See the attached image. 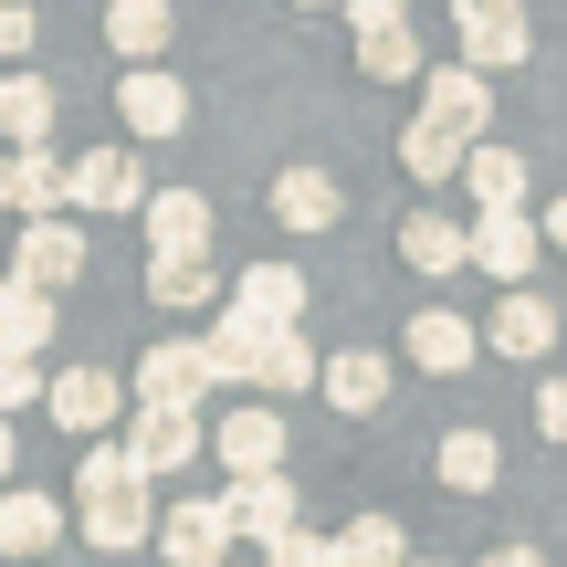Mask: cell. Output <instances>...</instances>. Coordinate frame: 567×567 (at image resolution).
I'll return each instance as SVG.
<instances>
[{
	"label": "cell",
	"instance_id": "cell-42",
	"mask_svg": "<svg viewBox=\"0 0 567 567\" xmlns=\"http://www.w3.org/2000/svg\"><path fill=\"white\" fill-rule=\"evenodd\" d=\"M0 210H11V158H0Z\"/></svg>",
	"mask_w": 567,
	"mask_h": 567
},
{
	"label": "cell",
	"instance_id": "cell-6",
	"mask_svg": "<svg viewBox=\"0 0 567 567\" xmlns=\"http://www.w3.org/2000/svg\"><path fill=\"white\" fill-rule=\"evenodd\" d=\"M63 210H147V179L126 147H84L74 168H63Z\"/></svg>",
	"mask_w": 567,
	"mask_h": 567
},
{
	"label": "cell",
	"instance_id": "cell-34",
	"mask_svg": "<svg viewBox=\"0 0 567 567\" xmlns=\"http://www.w3.org/2000/svg\"><path fill=\"white\" fill-rule=\"evenodd\" d=\"M42 389H53V379H42V358H21V347H0V421H11L21 400H42Z\"/></svg>",
	"mask_w": 567,
	"mask_h": 567
},
{
	"label": "cell",
	"instance_id": "cell-8",
	"mask_svg": "<svg viewBox=\"0 0 567 567\" xmlns=\"http://www.w3.org/2000/svg\"><path fill=\"white\" fill-rule=\"evenodd\" d=\"M116 116H126V137H179V126H189V84L158 74V63H126Z\"/></svg>",
	"mask_w": 567,
	"mask_h": 567
},
{
	"label": "cell",
	"instance_id": "cell-2",
	"mask_svg": "<svg viewBox=\"0 0 567 567\" xmlns=\"http://www.w3.org/2000/svg\"><path fill=\"white\" fill-rule=\"evenodd\" d=\"M452 21H463V63L473 74H515V63L536 53L526 42V0H452Z\"/></svg>",
	"mask_w": 567,
	"mask_h": 567
},
{
	"label": "cell",
	"instance_id": "cell-15",
	"mask_svg": "<svg viewBox=\"0 0 567 567\" xmlns=\"http://www.w3.org/2000/svg\"><path fill=\"white\" fill-rule=\"evenodd\" d=\"M421 116L452 126V137H473V126L494 116V74H473V63H431V74H421Z\"/></svg>",
	"mask_w": 567,
	"mask_h": 567
},
{
	"label": "cell",
	"instance_id": "cell-37",
	"mask_svg": "<svg viewBox=\"0 0 567 567\" xmlns=\"http://www.w3.org/2000/svg\"><path fill=\"white\" fill-rule=\"evenodd\" d=\"M536 431H547V442H567V379L536 389Z\"/></svg>",
	"mask_w": 567,
	"mask_h": 567
},
{
	"label": "cell",
	"instance_id": "cell-9",
	"mask_svg": "<svg viewBox=\"0 0 567 567\" xmlns=\"http://www.w3.org/2000/svg\"><path fill=\"white\" fill-rule=\"evenodd\" d=\"M536 252H547V231H536L526 210H473V264H484L494 284H505V295L536 274Z\"/></svg>",
	"mask_w": 567,
	"mask_h": 567
},
{
	"label": "cell",
	"instance_id": "cell-31",
	"mask_svg": "<svg viewBox=\"0 0 567 567\" xmlns=\"http://www.w3.org/2000/svg\"><path fill=\"white\" fill-rule=\"evenodd\" d=\"M337 567H410V536H400V515H358V526L337 536Z\"/></svg>",
	"mask_w": 567,
	"mask_h": 567
},
{
	"label": "cell",
	"instance_id": "cell-7",
	"mask_svg": "<svg viewBox=\"0 0 567 567\" xmlns=\"http://www.w3.org/2000/svg\"><path fill=\"white\" fill-rule=\"evenodd\" d=\"M221 515H231V547H274V536H295V526H305L284 473H243V484L221 494Z\"/></svg>",
	"mask_w": 567,
	"mask_h": 567
},
{
	"label": "cell",
	"instance_id": "cell-36",
	"mask_svg": "<svg viewBox=\"0 0 567 567\" xmlns=\"http://www.w3.org/2000/svg\"><path fill=\"white\" fill-rule=\"evenodd\" d=\"M264 567H337V536H274V547H264Z\"/></svg>",
	"mask_w": 567,
	"mask_h": 567
},
{
	"label": "cell",
	"instance_id": "cell-24",
	"mask_svg": "<svg viewBox=\"0 0 567 567\" xmlns=\"http://www.w3.org/2000/svg\"><path fill=\"white\" fill-rule=\"evenodd\" d=\"M431 473H442L452 494H494V473H505V452H494V431H452V442L431 452Z\"/></svg>",
	"mask_w": 567,
	"mask_h": 567
},
{
	"label": "cell",
	"instance_id": "cell-18",
	"mask_svg": "<svg viewBox=\"0 0 567 567\" xmlns=\"http://www.w3.org/2000/svg\"><path fill=\"white\" fill-rule=\"evenodd\" d=\"M400 264H410V274H431V284H442V274H463V264H473V221L410 210V221H400Z\"/></svg>",
	"mask_w": 567,
	"mask_h": 567
},
{
	"label": "cell",
	"instance_id": "cell-16",
	"mask_svg": "<svg viewBox=\"0 0 567 567\" xmlns=\"http://www.w3.org/2000/svg\"><path fill=\"white\" fill-rule=\"evenodd\" d=\"M494 358H547L557 347V305L536 295V284H515V295H494V326H484Z\"/></svg>",
	"mask_w": 567,
	"mask_h": 567
},
{
	"label": "cell",
	"instance_id": "cell-44",
	"mask_svg": "<svg viewBox=\"0 0 567 567\" xmlns=\"http://www.w3.org/2000/svg\"><path fill=\"white\" fill-rule=\"evenodd\" d=\"M410 567H442V557H410Z\"/></svg>",
	"mask_w": 567,
	"mask_h": 567
},
{
	"label": "cell",
	"instance_id": "cell-12",
	"mask_svg": "<svg viewBox=\"0 0 567 567\" xmlns=\"http://www.w3.org/2000/svg\"><path fill=\"white\" fill-rule=\"evenodd\" d=\"M210 452L231 463V484H243V473H284V410L274 400H243L221 431H210Z\"/></svg>",
	"mask_w": 567,
	"mask_h": 567
},
{
	"label": "cell",
	"instance_id": "cell-11",
	"mask_svg": "<svg viewBox=\"0 0 567 567\" xmlns=\"http://www.w3.org/2000/svg\"><path fill=\"white\" fill-rule=\"evenodd\" d=\"M200 389H210L200 347H189V337H168V347H147V358H137V379H126V400H137V410H189Z\"/></svg>",
	"mask_w": 567,
	"mask_h": 567
},
{
	"label": "cell",
	"instance_id": "cell-25",
	"mask_svg": "<svg viewBox=\"0 0 567 567\" xmlns=\"http://www.w3.org/2000/svg\"><path fill=\"white\" fill-rule=\"evenodd\" d=\"M11 210L63 221V158H53V147H11Z\"/></svg>",
	"mask_w": 567,
	"mask_h": 567
},
{
	"label": "cell",
	"instance_id": "cell-1",
	"mask_svg": "<svg viewBox=\"0 0 567 567\" xmlns=\"http://www.w3.org/2000/svg\"><path fill=\"white\" fill-rule=\"evenodd\" d=\"M74 515H84V547H105V557H126V547L158 536V515H147V473H137V452H126V442H84Z\"/></svg>",
	"mask_w": 567,
	"mask_h": 567
},
{
	"label": "cell",
	"instance_id": "cell-10",
	"mask_svg": "<svg viewBox=\"0 0 567 567\" xmlns=\"http://www.w3.org/2000/svg\"><path fill=\"white\" fill-rule=\"evenodd\" d=\"M42 410H53L74 442H105V421L126 410V379H105V368H63V379L42 389Z\"/></svg>",
	"mask_w": 567,
	"mask_h": 567
},
{
	"label": "cell",
	"instance_id": "cell-39",
	"mask_svg": "<svg viewBox=\"0 0 567 567\" xmlns=\"http://www.w3.org/2000/svg\"><path fill=\"white\" fill-rule=\"evenodd\" d=\"M484 567H547V557H536V547H494Z\"/></svg>",
	"mask_w": 567,
	"mask_h": 567
},
{
	"label": "cell",
	"instance_id": "cell-19",
	"mask_svg": "<svg viewBox=\"0 0 567 567\" xmlns=\"http://www.w3.org/2000/svg\"><path fill=\"white\" fill-rule=\"evenodd\" d=\"M274 221L284 231H337L347 221V189L326 179V168H284V179H274Z\"/></svg>",
	"mask_w": 567,
	"mask_h": 567
},
{
	"label": "cell",
	"instance_id": "cell-3",
	"mask_svg": "<svg viewBox=\"0 0 567 567\" xmlns=\"http://www.w3.org/2000/svg\"><path fill=\"white\" fill-rule=\"evenodd\" d=\"M147 264H210V200L200 189H147Z\"/></svg>",
	"mask_w": 567,
	"mask_h": 567
},
{
	"label": "cell",
	"instance_id": "cell-35",
	"mask_svg": "<svg viewBox=\"0 0 567 567\" xmlns=\"http://www.w3.org/2000/svg\"><path fill=\"white\" fill-rule=\"evenodd\" d=\"M32 42H42L32 0H0V74H11V63H32Z\"/></svg>",
	"mask_w": 567,
	"mask_h": 567
},
{
	"label": "cell",
	"instance_id": "cell-5",
	"mask_svg": "<svg viewBox=\"0 0 567 567\" xmlns=\"http://www.w3.org/2000/svg\"><path fill=\"white\" fill-rule=\"evenodd\" d=\"M126 452H137V473H147V484H168V473H189V463L210 452V431H200V410H137Z\"/></svg>",
	"mask_w": 567,
	"mask_h": 567
},
{
	"label": "cell",
	"instance_id": "cell-41",
	"mask_svg": "<svg viewBox=\"0 0 567 567\" xmlns=\"http://www.w3.org/2000/svg\"><path fill=\"white\" fill-rule=\"evenodd\" d=\"M547 243H557V252H567V200H557V210H547Z\"/></svg>",
	"mask_w": 567,
	"mask_h": 567
},
{
	"label": "cell",
	"instance_id": "cell-38",
	"mask_svg": "<svg viewBox=\"0 0 567 567\" xmlns=\"http://www.w3.org/2000/svg\"><path fill=\"white\" fill-rule=\"evenodd\" d=\"M347 21L358 32H389V21H410V0H347Z\"/></svg>",
	"mask_w": 567,
	"mask_h": 567
},
{
	"label": "cell",
	"instance_id": "cell-45",
	"mask_svg": "<svg viewBox=\"0 0 567 567\" xmlns=\"http://www.w3.org/2000/svg\"><path fill=\"white\" fill-rule=\"evenodd\" d=\"M221 567H231V557H221Z\"/></svg>",
	"mask_w": 567,
	"mask_h": 567
},
{
	"label": "cell",
	"instance_id": "cell-14",
	"mask_svg": "<svg viewBox=\"0 0 567 567\" xmlns=\"http://www.w3.org/2000/svg\"><path fill=\"white\" fill-rule=\"evenodd\" d=\"M295 316H305V274L295 264H252L231 284V326H252V337H284Z\"/></svg>",
	"mask_w": 567,
	"mask_h": 567
},
{
	"label": "cell",
	"instance_id": "cell-33",
	"mask_svg": "<svg viewBox=\"0 0 567 567\" xmlns=\"http://www.w3.org/2000/svg\"><path fill=\"white\" fill-rule=\"evenodd\" d=\"M316 368H326V358L295 337V326H284V337H264V400H284V389H316Z\"/></svg>",
	"mask_w": 567,
	"mask_h": 567
},
{
	"label": "cell",
	"instance_id": "cell-21",
	"mask_svg": "<svg viewBox=\"0 0 567 567\" xmlns=\"http://www.w3.org/2000/svg\"><path fill=\"white\" fill-rule=\"evenodd\" d=\"M0 126H11V147H53V84H42L32 63L0 74Z\"/></svg>",
	"mask_w": 567,
	"mask_h": 567
},
{
	"label": "cell",
	"instance_id": "cell-43",
	"mask_svg": "<svg viewBox=\"0 0 567 567\" xmlns=\"http://www.w3.org/2000/svg\"><path fill=\"white\" fill-rule=\"evenodd\" d=\"M305 11H347V0H305Z\"/></svg>",
	"mask_w": 567,
	"mask_h": 567
},
{
	"label": "cell",
	"instance_id": "cell-26",
	"mask_svg": "<svg viewBox=\"0 0 567 567\" xmlns=\"http://www.w3.org/2000/svg\"><path fill=\"white\" fill-rule=\"evenodd\" d=\"M463 158H473V137H452V126L410 116V137H400V168H410V179H463Z\"/></svg>",
	"mask_w": 567,
	"mask_h": 567
},
{
	"label": "cell",
	"instance_id": "cell-23",
	"mask_svg": "<svg viewBox=\"0 0 567 567\" xmlns=\"http://www.w3.org/2000/svg\"><path fill=\"white\" fill-rule=\"evenodd\" d=\"M316 389H326V400L347 410V421H368V410L389 400V358H368V347H347V358H326V368H316Z\"/></svg>",
	"mask_w": 567,
	"mask_h": 567
},
{
	"label": "cell",
	"instance_id": "cell-28",
	"mask_svg": "<svg viewBox=\"0 0 567 567\" xmlns=\"http://www.w3.org/2000/svg\"><path fill=\"white\" fill-rule=\"evenodd\" d=\"M105 42H116L126 63H158L168 53V0H116V11H105Z\"/></svg>",
	"mask_w": 567,
	"mask_h": 567
},
{
	"label": "cell",
	"instance_id": "cell-13",
	"mask_svg": "<svg viewBox=\"0 0 567 567\" xmlns=\"http://www.w3.org/2000/svg\"><path fill=\"white\" fill-rule=\"evenodd\" d=\"M74 274H84V231H74V221H21L11 284H32V295H63Z\"/></svg>",
	"mask_w": 567,
	"mask_h": 567
},
{
	"label": "cell",
	"instance_id": "cell-17",
	"mask_svg": "<svg viewBox=\"0 0 567 567\" xmlns=\"http://www.w3.org/2000/svg\"><path fill=\"white\" fill-rule=\"evenodd\" d=\"M410 368H431V379H463V368L473 358H484V337H473V326L463 316H442V305H421V316H410Z\"/></svg>",
	"mask_w": 567,
	"mask_h": 567
},
{
	"label": "cell",
	"instance_id": "cell-29",
	"mask_svg": "<svg viewBox=\"0 0 567 567\" xmlns=\"http://www.w3.org/2000/svg\"><path fill=\"white\" fill-rule=\"evenodd\" d=\"M358 74H368V84H410V74H431V63H421V32H410V21L358 32Z\"/></svg>",
	"mask_w": 567,
	"mask_h": 567
},
{
	"label": "cell",
	"instance_id": "cell-20",
	"mask_svg": "<svg viewBox=\"0 0 567 567\" xmlns=\"http://www.w3.org/2000/svg\"><path fill=\"white\" fill-rule=\"evenodd\" d=\"M463 189H473V210H526V147H484L473 137Z\"/></svg>",
	"mask_w": 567,
	"mask_h": 567
},
{
	"label": "cell",
	"instance_id": "cell-40",
	"mask_svg": "<svg viewBox=\"0 0 567 567\" xmlns=\"http://www.w3.org/2000/svg\"><path fill=\"white\" fill-rule=\"evenodd\" d=\"M11 463H21V442H11V421H0V484H11Z\"/></svg>",
	"mask_w": 567,
	"mask_h": 567
},
{
	"label": "cell",
	"instance_id": "cell-30",
	"mask_svg": "<svg viewBox=\"0 0 567 567\" xmlns=\"http://www.w3.org/2000/svg\"><path fill=\"white\" fill-rule=\"evenodd\" d=\"M0 347L42 358V347H53V295H32V284H0Z\"/></svg>",
	"mask_w": 567,
	"mask_h": 567
},
{
	"label": "cell",
	"instance_id": "cell-22",
	"mask_svg": "<svg viewBox=\"0 0 567 567\" xmlns=\"http://www.w3.org/2000/svg\"><path fill=\"white\" fill-rule=\"evenodd\" d=\"M53 536H63V505H53V494L0 484V547H11V557H42Z\"/></svg>",
	"mask_w": 567,
	"mask_h": 567
},
{
	"label": "cell",
	"instance_id": "cell-4",
	"mask_svg": "<svg viewBox=\"0 0 567 567\" xmlns=\"http://www.w3.org/2000/svg\"><path fill=\"white\" fill-rule=\"evenodd\" d=\"M168 567H221V547H231V515H221V494H179V505L158 515V536H147Z\"/></svg>",
	"mask_w": 567,
	"mask_h": 567
},
{
	"label": "cell",
	"instance_id": "cell-32",
	"mask_svg": "<svg viewBox=\"0 0 567 567\" xmlns=\"http://www.w3.org/2000/svg\"><path fill=\"white\" fill-rule=\"evenodd\" d=\"M147 295H158L168 316H200V305H221V274L210 264H147Z\"/></svg>",
	"mask_w": 567,
	"mask_h": 567
},
{
	"label": "cell",
	"instance_id": "cell-27",
	"mask_svg": "<svg viewBox=\"0 0 567 567\" xmlns=\"http://www.w3.org/2000/svg\"><path fill=\"white\" fill-rule=\"evenodd\" d=\"M200 368H210V379H231V389H264V337L221 316V326L200 337Z\"/></svg>",
	"mask_w": 567,
	"mask_h": 567
}]
</instances>
